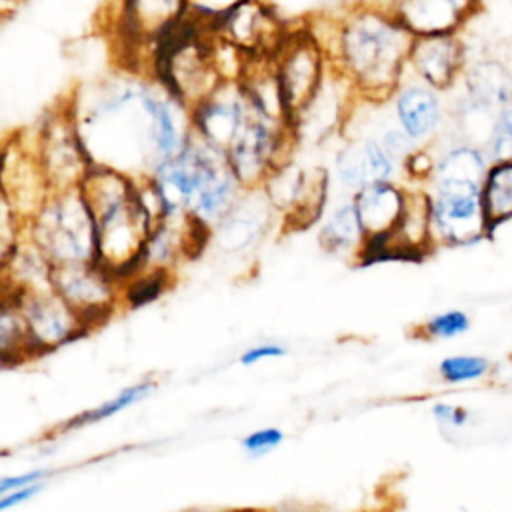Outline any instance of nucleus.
I'll use <instances>...</instances> for the list:
<instances>
[{
  "mask_svg": "<svg viewBox=\"0 0 512 512\" xmlns=\"http://www.w3.org/2000/svg\"><path fill=\"white\" fill-rule=\"evenodd\" d=\"M188 18V0H120L116 32L124 50L148 48L154 56L158 44Z\"/></svg>",
  "mask_w": 512,
  "mask_h": 512,
  "instance_id": "nucleus-16",
  "label": "nucleus"
},
{
  "mask_svg": "<svg viewBox=\"0 0 512 512\" xmlns=\"http://www.w3.org/2000/svg\"><path fill=\"white\" fill-rule=\"evenodd\" d=\"M50 286L86 322L90 332L124 308L122 282L98 262L54 268Z\"/></svg>",
  "mask_w": 512,
  "mask_h": 512,
  "instance_id": "nucleus-12",
  "label": "nucleus"
},
{
  "mask_svg": "<svg viewBox=\"0 0 512 512\" xmlns=\"http://www.w3.org/2000/svg\"><path fill=\"white\" fill-rule=\"evenodd\" d=\"M436 248L430 224V202L424 188H406L402 216L382 244L376 258H410L418 260Z\"/></svg>",
  "mask_w": 512,
  "mask_h": 512,
  "instance_id": "nucleus-24",
  "label": "nucleus"
},
{
  "mask_svg": "<svg viewBox=\"0 0 512 512\" xmlns=\"http://www.w3.org/2000/svg\"><path fill=\"white\" fill-rule=\"evenodd\" d=\"M472 326L470 314L460 308H450L432 314L418 326L420 338L426 340H454L464 336Z\"/></svg>",
  "mask_w": 512,
  "mask_h": 512,
  "instance_id": "nucleus-32",
  "label": "nucleus"
},
{
  "mask_svg": "<svg viewBox=\"0 0 512 512\" xmlns=\"http://www.w3.org/2000/svg\"><path fill=\"white\" fill-rule=\"evenodd\" d=\"M430 414L442 428H448V430H460L468 426V422L472 420L468 408H464L462 404L444 402V400L434 402L430 408Z\"/></svg>",
  "mask_w": 512,
  "mask_h": 512,
  "instance_id": "nucleus-36",
  "label": "nucleus"
},
{
  "mask_svg": "<svg viewBox=\"0 0 512 512\" xmlns=\"http://www.w3.org/2000/svg\"><path fill=\"white\" fill-rule=\"evenodd\" d=\"M434 160L436 156L428 152L426 148H416L406 160H404V170L406 174L416 180V182H428L434 170Z\"/></svg>",
  "mask_w": 512,
  "mask_h": 512,
  "instance_id": "nucleus-38",
  "label": "nucleus"
},
{
  "mask_svg": "<svg viewBox=\"0 0 512 512\" xmlns=\"http://www.w3.org/2000/svg\"><path fill=\"white\" fill-rule=\"evenodd\" d=\"M480 0H398L394 18L414 36L458 34L478 10Z\"/></svg>",
  "mask_w": 512,
  "mask_h": 512,
  "instance_id": "nucleus-23",
  "label": "nucleus"
},
{
  "mask_svg": "<svg viewBox=\"0 0 512 512\" xmlns=\"http://www.w3.org/2000/svg\"><path fill=\"white\" fill-rule=\"evenodd\" d=\"M26 236L54 268L98 262L96 230L80 188L50 192L26 222Z\"/></svg>",
  "mask_w": 512,
  "mask_h": 512,
  "instance_id": "nucleus-6",
  "label": "nucleus"
},
{
  "mask_svg": "<svg viewBox=\"0 0 512 512\" xmlns=\"http://www.w3.org/2000/svg\"><path fill=\"white\" fill-rule=\"evenodd\" d=\"M38 360L18 302V294L0 282V368H18Z\"/></svg>",
  "mask_w": 512,
  "mask_h": 512,
  "instance_id": "nucleus-25",
  "label": "nucleus"
},
{
  "mask_svg": "<svg viewBox=\"0 0 512 512\" xmlns=\"http://www.w3.org/2000/svg\"><path fill=\"white\" fill-rule=\"evenodd\" d=\"M188 110L208 98L224 80L214 58V42L206 22L192 16L164 38L154 56L150 72Z\"/></svg>",
  "mask_w": 512,
  "mask_h": 512,
  "instance_id": "nucleus-5",
  "label": "nucleus"
},
{
  "mask_svg": "<svg viewBox=\"0 0 512 512\" xmlns=\"http://www.w3.org/2000/svg\"><path fill=\"white\" fill-rule=\"evenodd\" d=\"M284 430L278 426H262L240 438V448L250 458H262L272 454L284 444Z\"/></svg>",
  "mask_w": 512,
  "mask_h": 512,
  "instance_id": "nucleus-35",
  "label": "nucleus"
},
{
  "mask_svg": "<svg viewBox=\"0 0 512 512\" xmlns=\"http://www.w3.org/2000/svg\"><path fill=\"white\" fill-rule=\"evenodd\" d=\"M68 100L92 166L138 180L152 176L192 136L190 110L152 74L116 72Z\"/></svg>",
  "mask_w": 512,
  "mask_h": 512,
  "instance_id": "nucleus-1",
  "label": "nucleus"
},
{
  "mask_svg": "<svg viewBox=\"0 0 512 512\" xmlns=\"http://www.w3.org/2000/svg\"><path fill=\"white\" fill-rule=\"evenodd\" d=\"M318 244L328 254L354 258L358 262L362 260L366 238L350 198L336 204L330 210V214L322 220V226L318 232Z\"/></svg>",
  "mask_w": 512,
  "mask_h": 512,
  "instance_id": "nucleus-27",
  "label": "nucleus"
},
{
  "mask_svg": "<svg viewBox=\"0 0 512 512\" xmlns=\"http://www.w3.org/2000/svg\"><path fill=\"white\" fill-rule=\"evenodd\" d=\"M4 18H6V14H4V12H0V22H2Z\"/></svg>",
  "mask_w": 512,
  "mask_h": 512,
  "instance_id": "nucleus-44",
  "label": "nucleus"
},
{
  "mask_svg": "<svg viewBox=\"0 0 512 512\" xmlns=\"http://www.w3.org/2000/svg\"><path fill=\"white\" fill-rule=\"evenodd\" d=\"M356 216L360 220L366 246L360 262L376 260L382 244L394 232L406 202V186L392 182H376L350 194Z\"/></svg>",
  "mask_w": 512,
  "mask_h": 512,
  "instance_id": "nucleus-19",
  "label": "nucleus"
},
{
  "mask_svg": "<svg viewBox=\"0 0 512 512\" xmlns=\"http://www.w3.org/2000/svg\"><path fill=\"white\" fill-rule=\"evenodd\" d=\"M208 28L250 60L270 58L290 30L264 0H238L214 14L208 20Z\"/></svg>",
  "mask_w": 512,
  "mask_h": 512,
  "instance_id": "nucleus-13",
  "label": "nucleus"
},
{
  "mask_svg": "<svg viewBox=\"0 0 512 512\" xmlns=\"http://www.w3.org/2000/svg\"><path fill=\"white\" fill-rule=\"evenodd\" d=\"M44 486H46V482H36V484H28V486L16 488V490L0 496V512H10V510L34 500L36 496H40Z\"/></svg>",
  "mask_w": 512,
  "mask_h": 512,
  "instance_id": "nucleus-40",
  "label": "nucleus"
},
{
  "mask_svg": "<svg viewBox=\"0 0 512 512\" xmlns=\"http://www.w3.org/2000/svg\"><path fill=\"white\" fill-rule=\"evenodd\" d=\"M158 388V382L154 378H144V380H138L126 388H122L120 392H116L114 396L102 400L100 404L64 420L58 430L60 432H72V430H80V428H86V426H92V424H98V422H104L120 412H126L128 408L140 404L142 400H146L150 394H154V390Z\"/></svg>",
  "mask_w": 512,
  "mask_h": 512,
  "instance_id": "nucleus-29",
  "label": "nucleus"
},
{
  "mask_svg": "<svg viewBox=\"0 0 512 512\" xmlns=\"http://www.w3.org/2000/svg\"><path fill=\"white\" fill-rule=\"evenodd\" d=\"M412 44L414 36L394 16L352 6L332 24L322 48L356 98L382 104L404 82Z\"/></svg>",
  "mask_w": 512,
  "mask_h": 512,
  "instance_id": "nucleus-2",
  "label": "nucleus"
},
{
  "mask_svg": "<svg viewBox=\"0 0 512 512\" xmlns=\"http://www.w3.org/2000/svg\"><path fill=\"white\" fill-rule=\"evenodd\" d=\"M390 100L396 126L418 148H424V144H428L438 134L444 122L440 92L414 78H404Z\"/></svg>",
  "mask_w": 512,
  "mask_h": 512,
  "instance_id": "nucleus-22",
  "label": "nucleus"
},
{
  "mask_svg": "<svg viewBox=\"0 0 512 512\" xmlns=\"http://www.w3.org/2000/svg\"><path fill=\"white\" fill-rule=\"evenodd\" d=\"M464 68L466 50L458 34L414 38L408 56L410 78L436 92H446L462 78Z\"/></svg>",
  "mask_w": 512,
  "mask_h": 512,
  "instance_id": "nucleus-20",
  "label": "nucleus"
},
{
  "mask_svg": "<svg viewBox=\"0 0 512 512\" xmlns=\"http://www.w3.org/2000/svg\"><path fill=\"white\" fill-rule=\"evenodd\" d=\"M426 184L436 246L464 248L492 234L484 214L480 180L432 176Z\"/></svg>",
  "mask_w": 512,
  "mask_h": 512,
  "instance_id": "nucleus-7",
  "label": "nucleus"
},
{
  "mask_svg": "<svg viewBox=\"0 0 512 512\" xmlns=\"http://www.w3.org/2000/svg\"><path fill=\"white\" fill-rule=\"evenodd\" d=\"M272 64L280 84L286 116L294 128L296 120L304 114L326 82L332 68L330 58L308 26H302L288 30L282 44L272 54Z\"/></svg>",
  "mask_w": 512,
  "mask_h": 512,
  "instance_id": "nucleus-9",
  "label": "nucleus"
},
{
  "mask_svg": "<svg viewBox=\"0 0 512 512\" xmlns=\"http://www.w3.org/2000/svg\"><path fill=\"white\" fill-rule=\"evenodd\" d=\"M482 204L492 232L512 220V160L490 162L482 182Z\"/></svg>",
  "mask_w": 512,
  "mask_h": 512,
  "instance_id": "nucleus-30",
  "label": "nucleus"
},
{
  "mask_svg": "<svg viewBox=\"0 0 512 512\" xmlns=\"http://www.w3.org/2000/svg\"><path fill=\"white\" fill-rule=\"evenodd\" d=\"M52 470L48 468H32V470H24V472H14V474H6L0 476V496L28 486V484H36V482H48Z\"/></svg>",
  "mask_w": 512,
  "mask_h": 512,
  "instance_id": "nucleus-39",
  "label": "nucleus"
},
{
  "mask_svg": "<svg viewBox=\"0 0 512 512\" xmlns=\"http://www.w3.org/2000/svg\"><path fill=\"white\" fill-rule=\"evenodd\" d=\"M484 152L490 162L512 160V104L496 112Z\"/></svg>",
  "mask_w": 512,
  "mask_h": 512,
  "instance_id": "nucleus-34",
  "label": "nucleus"
},
{
  "mask_svg": "<svg viewBox=\"0 0 512 512\" xmlns=\"http://www.w3.org/2000/svg\"><path fill=\"white\" fill-rule=\"evenodd\" d=\"M54 266L40 252V248L24 234L16 252L12 254L6 270L0 276V282L12 288L14 292L36 290L50 286Z\"/></svg>",
  "mask_w": 512,
  "mask_h": 512,
  "instance_id": "nucleus-28",
  "label": "nucleus"
},
{
  "mask_svg": "<svg viewBox=\"0 0 512 512\" xmlns=\"http://www.w3.org/2000/svg\"><path fill=\"white\" fill-rule=\"evenodd\" d=\"M22 2H26V0H0V12H4V14L8 16V14L14 12Z\"/></svg>",
  "mask_w": 512,
  "mask_h": 512,
  "instance_id": "nucleus-41",
  "label": "nucleus"
},
{
  "mask_svg": "<svg viewBox=\"0 0 512 512\" xmlns=\"http://www.w3.org/2000/svg\"><path fill=\"white\" fill-rule=\"evenodd\" d=\"M34 146L52 192L80 188L92 170V160L80 138L70 100L56 104L36 124Z\"/></svg>",
  "mask_w": 512,
  "mask_h": 512,
  "instance_id": "nucleus-10",
  "label": "nucleus"
},
{
  "mask_svg": "<svg viewBox=\"0 0 512 512\" xmlns=\"http://www.w3.org/2000/svg\"><path fill=\"white\" fill-rule=\"evenodd\" d=\"M492 362L482 354H450L444 356L438 366V378L448 386H466L482 382L492 374Z\"/></svg>",
  "mask_w": 512,
  "mask_h": 512,
  "instance_id": "nucleus-31",
  "label": "nucleus"
},
{
  "mask_svg": "<svg viewBox=\"0 0 512 512\" xmlns=\"http://www.w3.org/2000/svg\"><path fill=\"white\" fill-rule=\"evenodd\" d=\"M294 128L252 108L242 132L224 152V158L244 190L262 188L264 182L292 160L296 148Z\"/></svg>",
  "mask_w": 512,
  "mask_h": 512,
  "instance_id": "nucleus-8",
  "label": "nucleus"
},
{
  "mask_svg": "<svg viewBox=\"0 0 512 512\" xmlns=\"http://www.w3.org/2000/svg\"><path fill=\"white\" fill-rule=\"evenodd\" d=\"M286 354H288V348L284 344L260 342V344H254V346H248L246 350H242L240 356H238V364L240 366H256L260 362L276 360V358H282Z\"/></svg>",
  "mask_w": 512,
  "mask_h": 512,
  "instance_id": "nucleus-37",
  "label": "nucleus"
},
{
  "mask_svg": "<svg viewBox=\"0 0 512 512\" xmlns=\"http://www.w3.org/2000/svg\"><path fill=\"white\" fill-rule=\"evenodd\" d=\"M464 96L492 112L512 104V72L498 60H476L462 72Z\"/></svg>",
  "mask_w": 512,
  "mask_h": 512,
  "instance_id": "nucleus-26",
  "label": "nucleus"
},
{
  "mask_svg": "<svg viewBox=\"0 0 512 512\" xmlns=\"http://www.w3.org/2000/svg\"><path fill=\"white\" fill-rule=\"evenodd\" d=\"M270 512H312L308 508H278V510H270Z\"/></svg>",
  "mask_w": 512,
  "mask_h": 512,
  "instance_id": "nucleus-43",
  "label": "nucleus"
},
{
  "mask_svg": "<svg viewBox=\"0 0 512 512\" xmlns=\"http://www.w3.org/2000/svg\"><path fill=\"white\" fill-rule=\"evenodd\" d=\"M282 228L306 230L316 224L328 204L330 174L326 168H298L292 160L280 166L262 186Z\"/></svg>",
  "mask_w": 512,
  "mask_h": 512,
  "instance_id": "nucleus-11",
  "label": "nucleus"
},
{
  "mask_svg": "<svg viewBox=\"0 0 512 512\" xmlns=\"http://www.w3.org/2000/svg\"><path fill=\"white\" fill-rule=\"evenodd\" d=\"M336 180L350 194L376 182L396 178V160L376 138L348 136L346 144L334 156Z\"/></svg>",
  "mask_w": 512,
  "mask_h": 512,
  "instance_id": "nucleus-21",
  "label": "nucleus"
},
{
  "mask_svg": "<svg viewBox=\"0 0 512 512\" xmlns=\"http://www.w3.org/2000/svg\"><path fill=\"white\" fill-rule=\"evenodd\" d=\"M26 234V220L0 190V276Z\"/></svg>",
  "mask_w": 512,
  "mask_h": 512,
  "instance_id": "nucleus-33",
  "label": "nucleus"
},
{
  "mask_svg": "<svg viewBox=\"0 0 512 512\" xmlns=\"http://www.w3.org/2000/svg\"><path fill=\"white\" fill-rule=\"evenodd\" d=\"M16 294L38 358L90 334L86 322L52 286Z\"/></svg>",
  "mask_w": 512,
  "mask_h": 512,
  "instance_id": "nucleus-14",
  "label": "nucleus"
},
{
  "mask_svg": "<svg viewBox=\"0 0 512 512\" xmlns=\"http://www.w3.org/2000/svg\"><path fill=\"white\" fill-rule=\"evenodd\" d=\"M214 512H270V510H262V508H254V506H232V508H222V510H214Z\"/></svg>",
  "mask_w": 512,
  "mask_h": 512,
  "instance_id": "nucleus-42",
  "label": "nucleus"
},
{
  "mask_svg": "<svg viewBox=\"0 0 512 512\" xmlns=\"http://www.w3.org/2000/svg\"><path fill=\"white\" fill-rule=\"evenodd\" d=\"M80 192L92 214L98 264L124 284L136 274L146 240L160 220L158 202L146 178L102 166H92Z\"/></svg>",
  "mask_w": 512,
  "mask_h": 512,
  "instance_id": "nucleus-3",
  "label": "nucleus"
},
{
  "mask_svg": "<svg viewBox=\"0 0 512 512\" xmlns=\"http://www.w3.org/2000/svg\"><path fill=\"white\" fill-rule=\"evenodd\" d=\"M0 190L28 222L52 192L36 156L34 132H18L0 144Z\"/></svg>",
  "mask_w": 512,
  "mask_h": 512,
  "instance_id": "nucleus-15",
  "label": "nucleus"
},
{
  "mask_svg": "<svg viewBox=\"0 0 512 512\" xmlns=\"http://www.w3.org/2000/svg\"><path fill=\"white\" fill-rule=\"evenodd\" d=\"M148 184L160 204L162 216H186L206 232L244 194L224 154L194 134L174 158L148 176Z\"/></svg>",
  "mask_w": 512,
  "mask_h": 512,
  "instance_id": "nucleus-4",
  "label": "nucleus"
},
{
  "mask_svg": "<svg viewBox=\"0 0 512 512\" xmlns=\"http://www.w3.org/2000/svg\"><path fill=\"white\" fill-rule=\"evenodd\" d=\"M276 220L280 222L262 188L244 190L234 208L210 230L208 244L226 256H246L264 242Z\"/></svg>",
  "mask_w": 512,
  "mask_h": 512,
  "instance_id": "nucleus-17",
  "label": "nucleus"
},
{
  "mask_svg": "<svg viewBox=\"0 0 512 512\" xmlns=\"http://www.w3.org/2000/svg\"><path fill=\"white\" fill-rule=\"evenodd\" d=\"M250 114L252 106L246 100L240 84L226 80L190 110L192 134L224 154L242 132Z\"/></svg>",
  "mask_w": 512,
  "mask_h": 512,
  "instance_id": "nucleus-18",
  "label": "nucleus"
}]
</instances>
